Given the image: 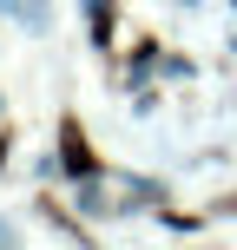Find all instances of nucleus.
<instances>
[{
    "instance_id": "f257e3e1",
    "label": "nucleus",
    "mask_w": 237,
    "mask_h": 250,
    "mask_svg": "<svg viewBox=\"0 0 237 250\" xmlns=\"http://www.w3.org/2000/svg\"><path fill=\"white\" fill-rule=\"evenodd\" d=\"M60 151H66V171H79V178H92V171H99V158L86 151V132H79V119H60Z\"/></svg>"
}]
</instances>
